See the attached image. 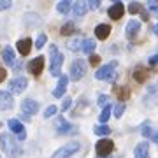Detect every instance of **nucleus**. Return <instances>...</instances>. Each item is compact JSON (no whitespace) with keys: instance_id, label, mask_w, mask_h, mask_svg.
<instances>
[{"instance_id":"obj_1","label":"nucleus","mask_w":158,"mask_h":158,"mask_svg":"<svg viewBox=\"0 0 158 158\" xmlns=\"http://www.w3.org/2000/svg\"><path fill=\"white\" fill-rule=\"evenodd\" d=\"M116 67H118V63L116 62L106 63V65H102V67L95 72V77L100 79V81H111V83H113V81H116V77H118Z\"/></svg>"},{"instance_id":"obj_2","label":"nucleus","mask_w":158,"mask_h":158,"mask_svg":"<svg viewBox=\"0 0 158 158\" xmlns=\"http://www.w3.org/2000/svg\"><path fill=\"white\" fill-rule=\"evenodd\" d=\"M0 144H2V149L9 155L11 158H16L21 155V148H19V144H18V141H14L11 135H7V134H4V135L0 137Z\"/></svg>"},{"instance_id":"obj_3","label":"nucleus","mask_w":158,"mask_h":158,"mask_svg":"<svg viewBox=\"0 0 158 158\" xmlns=\"http://www.w3.org/2000/svg\"><path fill=\"white\" fill-rule=\"evenodd\" d=\"M49 56H51V65H49L51 76L60 77V69H62V63H63V55L58 51V48L55 44H51V48H49Z\"/></svg>"},{"instance_id":"obj_4","label":"nucleus","mask_w":158,"mask_h":158,"mask_svg":"<svg viewBox=\"0 0 158 158\" xmlns=\"http://www.w3.org/2000/svg\"><path fill=\"white\" fill-rule=\"evenodd\" d=\"M76 151H79V142H67L65 146H62L60 149H56L53 153L51 158H69L72 156Z\"/></svg>"},{"instance_id":"obj_5","label":"nucleus","mask_w":158,"mask_h":158,"mask_svg":"<svg viewBox=\"0 0 158 158\" xmlns=\"http://www.w3.org/2000/svg\"><path fill=\"white\" fill-rule=\"evenodd\" d=\"M86 74V63L85 60H74L72 65H70V79L72 81H79L83 79Z\"/></svg>"},{"instance_id":"obj_6","label":"nucleus","mask_w":158,"mask_h":158,"mask_svg":"<svg viewBox=\"0 0 158 158\" xmlns=\"http://www.w3.org/2000/svg\"><path fill=\"white\" fill-rule=\"evenodd\" d=\"M97 155H98V158H106L107 155H111V153L114 151V142L111 141V139H100V141L97 142Z\"/></svg>"},{"instance_id":"obj_7","label":"nucleus","mask_w":158,"mask_h":158,"mask_svg":"<svg viewBox=\"0 0 158 158\" xmlns=\"http://www.w3.org/2000/svg\"><path fill=\"white\" fill-rule=\"evenodd\" d=\"M27 86H28V79L23 77V76L14 77V79L9 81V90H11V93H16V95L23 93V91L27 90Z\"/></svg>"},{"instance_id":"obj_8","label":"nucleus","mask_w":158,"mask_h":158,"mask_svg":"<svg viewBox=\"0 0 158 158\" xmlns=\"http://www.w3.org/2000/svg\"><path fill=\"white\" fill-rule=\"evenodd\" d=\"M144 104H146L148 107H151V106L158 104V83L148 86L146 95H144Z\"/></svg>"},{"instance_id":"obj_9","label":"nucleus","mask_w":158,"mask_h":158,"mask_svg":"<svg viewBox=\"0 0 158 158\" xmlns=\"http://www.w3.org/2000/svg\"><path fill=\"white\" fill-rule=\"evenodd\" d=\"M9 128H11L12 134H16L18 135V141H25L27 139V132H25V127L19 119H9Z\"/></svg>"},{"instance_id":"obj_10","label":"nucleus","mask_w":158,"mask_h":158,"mask_svg":"<svg viewBox=\"0 0 158 158\" xmlns=\"http://www.w3.org/2000/svg\"><path fill=\"white\" fill-rule=\"evenodd\" d=\"M14 106V100H12V95L9 91H2L0 90V111H9Z\"/></svg>"},{"instance_id":"obj_11","label":"nucleus","mask_w":158,"mask_h":158,"mask_svg":"<svg viewBox=\"0 0 158 158\" xmlns=\"http://www.w3.org/2000/svg\"><path fill=\"white\" fill-rule=\"evenodd\" d=\"M42 69H44V56H37L28 63V70L34 74V76H40Z\"/></svg>"},{"instance_id":"obj_12","label":"nucleus","mask_w":158,"mask_h":158,"mask_svg":"<svg viewBox=\"0 0 158 158\" xmlns=\"http://www.w3.org/2000/svg\"><path fill=\"white\" fill-rule=\"evenodd\" d=\"M21 111L27 114V116H30V114H35L37 111H39V104H37V100L27 98V100H23V104H21Z\"/></svg>"},{"instance_id":"obj_13","label":"nucleus","mask_w":158,"mask_h":158,"mask_svg":"<svg viewBox=\"0 0 158 158\" xmlns=\"http://www.w3.org/2000/svg\"><path fill=\"white\" fill-rule=\"evenodd\" d=\"M123 12H125L123 4H121V2H116V4H113V6L109 7L107 14H109V18H111V19H119V18L123 16Z\"/></svg>"},{"instance_id":"obj_14","label":"nucleus","mask_w":158,"mask_h":158,"mask_svg":"<svg viewBox=\"0 0 158 158\" xmlns=\"http://www.w3.org/2000/svg\"><path fill=\"white\" fill-rule=\"evenodd\" d=\"M67 85H69V77L67 76H60L58 85H56V88H55V91H53V95L56 97V98L63 97V93H65V90H67Z\"/></svg>"},{"instance_id":"obj_15","label":"nucleus","mask_w":158,"mask_h":158,"mask_svg":"<svg viewBox=\"0 0 158 158\" xmlns=\"http://www.w3.org/2000/svg\"><path fill=\"white\" fill-rule=\"evenodd\" d=\"M109 34H111V27H109L107 23H100V25H97V28H95V35H97V39H107Z\"/></svg>"},{"instance_id":"obj_16","label":"nucleus","mask_w":158,"mask_h":158,"mask_svg":"<svg viewBox=\"0 0 158 158\" xmlns=\"http://www.w3.org/2000/svg\"><path fill=\"white\" fill-rule=\"evenodd\" d=\"M139 30H141V23L135 21V19H130L128 25H127V37L128 39H134L139 34Z\"/></svg>"},{"instance_id":"obj_17","label":"nucleus","mask_w":158,"mask_h":158,"mask_svg":"<svg viewBox=\"0 0 158 158\" xmlns=\"http://www.w3.org/2000/svg\"><path fill=\"white\" fill-rule=\"evenodd\" d=\"M74 128H76V127H72V125L69 123V121H65L63 118H60L56 121V132L58 134H72Z\"/></svg>"},{"instance_id":"obj_18","label":"nucleus","mask_w":158,"mask_h":158,"mask_svg":"<svg viewBox=\"0 0 158 158\" xmlns=\"http://www.w3.org/2000/svg\"><path fill=\"white\" fill-rule=\"evenodd\" d=\"M86 11H88V2H74V6H72V14H74L76 18L85 16Z\"/></svg>"},{"instance_id":"obj_19","label":"nucleus","mask_w":158,"mask_h":158,"mask_svg":"<svg viewBox=\"0 0 158 158\" xmlns=\"http://www.w3.org/2000/svg\"><path fill=\"white\" fill-rule=\"evenodd\" d=\"M149 77V70L148 69H144V67H135V70H134V79H135L137 83H144L146 79Z\"/></svg>"},{"instance_id":"obj_20","label":"nucleus","mask_w":158,"mask_h":158,"mask_svg":"<svg viewBox=\"0 0 158 158\" xmlns=\"http://www.w3.org/2000/svg\"><path fill=\"white\" fill-rule=\"evenodd\" d=\"M134 156L135 158H149V144H148V142H141V144L135 148Z\"/></svg>"},{"instance_id":"obj_21","label":"nucleus","mask_w":158,"mask_h":158,"mask_svg":"<svg viewBox=\"0 0 158 158\" xmlns=\"http://www.w3.org/2000/svg\"><path fill=\"white\" fill-rule=\"evenodd\" d=\"M113 91L118 97V100H128L130 98V90L127 86H113Z\"/></svg>"},{"instance_id":"obj_22","label":"nucleus","mask_w":158,"mask_h":158,"mask_svg":"<svg viewBox=\"0 0 158 158\" xmlns=\"http://www.w3.org/2000/svg\"><path fill=\"white\" fill-rule=\"evenodd\" d=\"M30 49H32V40H30V39L18 40V51L21 53L23 56H27V55L30 53Z\"/></svg>"},{"instance_id":"obj_23","label":"nucleus","mask_w":158,"mask_h":158,"mask_svg":"<svg viewBox=\"0 0 158 158\" xmlns=\"http://www.w3.org/2000/svg\"><path fill=\"white\" fill-rule=\"evenodd\" d=\"M2 60H4V63L6 65H14V51H12V48H4V51H2Z\"/></svg>"},{"instance_id":"obj_24","label":"nucleus","mask_w":158,"mask_h":158,"mask_svg":"<svg viewBox=\"0 0 158 158\" xmlns=\"http://www.w3.org/2000/svg\"><path fill=\"white\" fill-rule=\"evenodd\" d=\"M95 40L93 39H85L83 40V46H81V49H83V53H86V55H91L93 53V49H95Z\"/></svg>"},{"instance_id":"obj_25","label":"nucleus","mask_w":158,"mask_h":158,"mask_svg":"<svg viewBox=\"0 0 158 158\" xmlns=\"http://www.w3.org/2000/svg\"><path fill=\"white\" fill-rule=\"evenodd\" d=\"M72 9V2H69V0H63V2H58L56 6V11L60 12V14H67L69 11Z\"/></svg>"},{"instance_id":"obj_26","label":"nucleus","mask_w":158,"mask_h":158,"mask_svg":"<svg viewBox=\"0 0 158 158\" xmlns=\"http://www.w3.org/2000/svg\"><path fill=\"white\" fill-rule=\"evenodd\" d=\"M74 32H76V27H74L72 21L65 23L62 28H60V34H62V35H70V34H74Z\"/></svg>"},{"instance_id":"obj_27","label":"nucleus","mask_w":158,"mask_h":158,"mask_svg":"<svg viewBox=\"0 0 158 158\" xmlns=\"http://www.w3.org/2000/svg\"><path fill=\"white\" fill-rule=\"evenodd\" d=\"M95 134L97 135H109V134H111V128H109L107 125H97Z\"/></svg>"},{"instance_id":"obj_28","label":"nucleus","mask_w":158,"mask_h":158,"mask_svg":"<svg viewBox=\"0 0 158 158\" xmlns=\"http://www.w3.org/2000/svg\"><path fill=\"white\" fill-rule=\"evenodd\" d=\"M142 11H144V7H142L141 4H139V2H132V4L128 6V12H130V14H135V12H142Z\"/></svg>"},{"instance_id":"obj_29","label":"nucleus","mask_w":158,"mask_h":158,"mask_svg":"<svg viewBox=\"0 0 158 158\" xmlns=\"http://www.w3.org/2000/svg\"><path fill=\"white\" fill-rule=\"evenodd\" d=\"M81 46H83V40L81 39H74V40L69 42V49L70 51H79L81 49Z\"/></svg>"},{"instance_id":"obj_30","label":"nucleus","mask_w":158,"mask_h":158,"mask_svg":"<svg viewBox=\"0 0 158 158\" xmlns=\"http://www.w3.org/2000/svg\"><path fill=\"white\" fill-rule=\"evenodd\" d=\"M111 111H113V109L109 107V106H107V107H104V109H102L100 116H98V118H100V121H102V123H106V121H107V119H109V116H111Z\"/></svg>"},{"instance_id":"obj_31","label":"nucleus","mask_w":158,"mask_h":158,"mask_svg":"<svg viewBox=\"0 0 158 158\" xmlns=\"http://www.w3.org/2000/svg\"><path fill=\"white\" fill-rule=\"evenodd\" d=\"M142 135L144 137H153V132H151V125H149V121H146V123L142 125Z\"/></svg>"},{"instance_id":"obj_32","label":"nucleus","mask_w":158,"mask_h":158,"mask_svg":"<svg viewBox=\"0 0 158 158\" xmlns=\"http://www.w3.org/2000/svg\"><path fill=\"white\" fill-rule=\"evenodd\" d=\"M46 40H48V37H46V34H40L39 37H37V40H35V48H37V49H40V48H44Z\"/></svg>"},{"instance_id":"obj_33","label":"nucleus","mask_w":158,"mask_h":158,"mask_svg":"<svg viewBox=\"0 0 158 158\" xmlns=\"http://www.w3.org/2000/svg\"><path fill=\"white\" fill-rule=\"evenodd\" d=\"M125 113V106L123 104H118V106H114V116L116 118H121V114Z\"/></svg>"},{"instance_id":"obj_34","label":"nucleus","mask_w":158,"mask_h":158,"mask_svg":"<svg viewBox=\"0 0 158 158\" xmlns=\"http://www.w3.org/2000/svg\"><path fill=\"white\" fill-rule=\"evenodd\" d=\"M56 114V106H49V107L44 111V118H51V116H55Z\"/></svg>"},{"instance_id":"obj_35","label":"nucleus","mask_w":158,"mask_h":158,"mask_svg":"<svg viewBox=\"0 0 158 158\" xmlns=\"http://www.w3.org/2000/svg\"><path fill=\"white\" fill-rule=\"evenodd\" d=\"M107 100H109L107 95H98V106H100V107H102V106H104V107H107Z\"/></svg>"},{"instance_id":"obj_36","label":"nucleus","mask_w":158,"mask_h":158,"mask_svg":"<svg viewBox=\"0 0 158 158\" xmlns=\"http://www.w3.org/2000/svg\"><path fill=\"white\" fill-rule=\"evenodd\" d=\"M70 104H72V98H70V97H65V100H63V104H62V111H67V109L70 107Z\"/></svg>"},{"instance_id":"obj_37","label":"nucleus","mask_w":158,"mask_h":158,"mask_svg":"<svg viewBox=\"0 0 158 158\" xmlns=\"http://www.w3.org/2000/svg\"><path fill=\"white\" fill-rule=\"evenodd\" d=\"M12 4L9 2V0H0V11H6V9H9Z\"/></svg>"},{"instance_id":"obj_38","label":"nucleus","mask_w":158,"mask_h":158,"mask_svg":"<svg viewBox=\"0 0 158 158\" xmlns=\"http://www.w3.org/2000/svg\"><path fill=\"white\" fill-rule=\"evenodd\" d=\"M149 9H151V11L158 16V4H156V2H153V0H151V2H149Z\"/></svg>"},{"instance_id":"obj_39","label":"nucleus","mask_w":158,"mask_h":158,"mask_svg":"<svg viewBox=\"0 0 158 158\" xmlns=\"http://www.w3.org/2000/svg\"><path fill=\"white\" fill-rule=\"evenodd\" d=\"M98 6H100L98 0H91V2H88V9H97Z\"/></svg>"},{"instance_id":"obj_40","label":"nucleus","mask_w":158,"mask_h":158,"mask_svg":"<svg viewBox=\"0 0 158 158\" xmlns=\"http://www.w3.org/2000/svg\"><path fill=\"white\" fill-rule=\"evenodd\" d=\"M98 62H100V56H97V55H91V56H90V63H91V65H97Z\"/></svg>"},{"instance_id":"obj_41","label":"nucleus","mask_w":158,"mask_h":158,"mask_svg":"<svg viewBox=\"0 0 158 158\" xmlns=\"http://www.w3.org/2000/svg\"><path fill=\"white\" fill-rule=\"evenodd\" d=\"M156 63H158V53H156V55H153V56L149 58V65H156Z\"/></svg>"},{"instance_id":"obj_42","label":"nucleus","mask_w":158,"mask_h":158,"mask_svg":"<svg viewBox=\"0 0 158 158\" xmlns=\"http://www.w3.org/2000/svg\"><path fill=\"white\" fill-rule=\"evenodd\" d=\"M6 76H7V72L4 70V69H0V83H2L4 79H6Z\"/></svg>"},{"instance_id":"obj_43","label":"nucleus","mask_w":158,"mask_h":158,"mask_svg":"<svg viewBox=\"0 0 158 158\" xmlns=\"http://www.w3.org/2000/svg\"><path fill=\"white\" fill-rule=\"evenodd\" d=\"M153 139H155V142L158 144V134H155V135H153Z\"/></svg>"},{"instance_id":"obj_44","label":"nucleus","mask_w":158,"mask_h":158,"mask_svg":"<svg viewBox=\"0 0 158 158\" xmlns=\"http://www.w3.org/2000/svg\"><path fill=\"white\" fill-rule=\"evenodd\" d=\"M155 34L158 35V23H156V27H155Z\"/></svg>"},{"instance_id":"obj_45","label":"nucleus","mask_w":158,"mask_h":158,"mask_svg":"<svg viewBox=\"0 0 158 158\" xmlns=\"http://www.w3.org/2000/svg\"><path fill=\"white\" fill-rule=\"evenodd\" d=\"M0 158H2V156H0Z\"/></svg>"}]
</instances>
